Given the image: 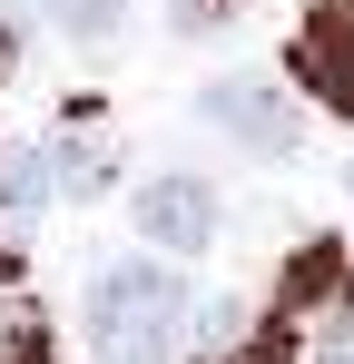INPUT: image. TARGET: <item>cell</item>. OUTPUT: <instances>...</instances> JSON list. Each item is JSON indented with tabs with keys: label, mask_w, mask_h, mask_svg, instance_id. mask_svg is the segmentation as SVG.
<instances>
[{
	"label": "cell",
	"mask_w": 354,
	"mask_h": 364,
	"mask_svg": "<svg viewBox=\"0 0 354 364\" xmlns=\"http://www.w3.org/2000/svg\"><path fill=\"white\" fill-rule=\"evenodd\" d=\"M89 345L99 364H177L187 345V286L158 256H118L89 286Z\"/></svg>",
	"instance_id": "obj_1"
},
{
	"label": "cell",
	"mask_w": 354,
	"mask_h": 364,
	"mask_svg": "<svg viewBox=\"0 0 354 364\" xmlns=\"http://www.w3.org/2000/svg\"><path fill=\"white\" fill-rule=\"evenodd\" d=\"M197 109H207V128H227L236 148H256V158H286L295 148V99L276 89V79H256V69H227V79H207L197 89Z\"/></svg>",
	"instance_id": "obj_2"
},
{
	"label": "cell",
	"mask_w": 354,
	"mask_h": 364,
	"mask_svg": "<svg viewBox=\"0 0 354 364\" xmlns=\"http://www.w3.org/2000/svg\"><path fill=\"white\" fill-rule=\"evenodd\" d=\"M295 79H305L335 119H354V0H325V10L295 20Z\"/></svg>",
	"instance_id": "obj_3"
},
{
	"label": "cell",
	"mask_w": 354,
	"mask_h": 364,
	"mask_svg": "<svg viewBox=\"0 0 354 364\" xmlns=\"http://www.w3.org/2000/svg\"><path fill=\"white\" fill-rule=\"evenodd\" d=\"M138 237L168 246V256L217 246V187H207V178H148V187H138Z\"/></svg>",
	"instance_id": "obj_4"
},
{
	"label": "cell",
	"mask_w": 354,
	"mask_h": 364,
	"mask_svg": "<svg viewBox=\"0 0 354 364\" xmlns=\"http://www.w3.org/2000/svg\"><path fill=\"white\" fill-rule=\"evenodd\" d=\"M197 364H286V325H256L246 305L197 315Z\"/></svg>",
	"instance_id": "obj_5"
},
{
	"label": "cell",
	"mask_w": 354,
	"mask_h": 364,
	"mask_svg": "<svg viewBox=\"0 0 354 364\" xmlns=\"http://www.w3.org/2000/svg\"><path fill=\"white\" fill-rule=\"evenodd\" d=\"M40 158H50V197H99V187H109V168H118L99 138H50Z\"/></svg>",
	"instance_id": "obj_6"
},
{
	"label": "cell",
	"mask_w": 354,
	"mask_h": 364,
	"mask_svg": "<svg viewBox=\"0 0 354 364\" xmlns=\"http://www.w3.org/2000/svg\"><path fill=\"white\" fill-rule=\"evenodd\" d=\"M40 10H50L59 40H79V50H109L118 20H128V0H40Z\"/></svg>",
	"instance_id": "obj_7"
},
{
	"label": "cell",
	"mask_w": 354,
	"mask_h": 364,
	"mask_svg": "<svg viewBox=\"0 0 354 364\" xmlns=\"http://www.w3.org/2000/svg\"><path fill=\"white\" fill-rule=\"evenodd\" d=\"M0 364H59V355H50V325H40V305L0 296Z\"/></svg>",
	"instance_id": "obj_8"
},
{
	"label": "cell",
	"mask_w": 354,
	"mask_h": 364,
	"mask_svg": "<svg viewBox=\"0 0 354 364\" xmlns=\"http://www.w3.org/2000/svg\"><path fill=\"white\" fill-rule=\"evenodd\" d=\"M315 364H354V305H345V315H325V335H315Z\"/></svg>",
	"instance_id": "obj_9"
},
{
	"label": "cell",
	"mask_w": 354,
	"mask_h": 364,
	"mask_svg": "<svg viewBox=\"0 0 354 364\" xmlns=\"http://www.w3.org/2000/svg\"><path fill=\"white\" fill-rule=\"evenodd\" d=\"M246 0H177V30H227Z\"/></svg>",
	"instance_id": "obj_10"
},
{
	"label": "cell",
	"mask_w": 354,
	"mask_h": 364,
	"mask_svg": "<svg viewBox=\"0 0 354 364\" xmlns=\"http://www.w3.org/2000/svg\"><path fill=\"white\" fill-rule=\"evenodd\" d=\"M10 60H20V20L0 10V79H10Z\"/></svg>",
	"instance_id": "obj_11"
},
{
	"label": "cell",
	"mask_w": 354,
	"mask_h": 364,
	"mask_svg": "<svg viewBox=\"0 0 354 364\" xmlns=\"http://www.w3.org/2000/svg\"><path fill=\"white\" fill-rule=\"evenodd\" d=\"M345 187H354V168H345Z\"/></svg>",
	"instance_id": "obj_12"
}]
</instances>
